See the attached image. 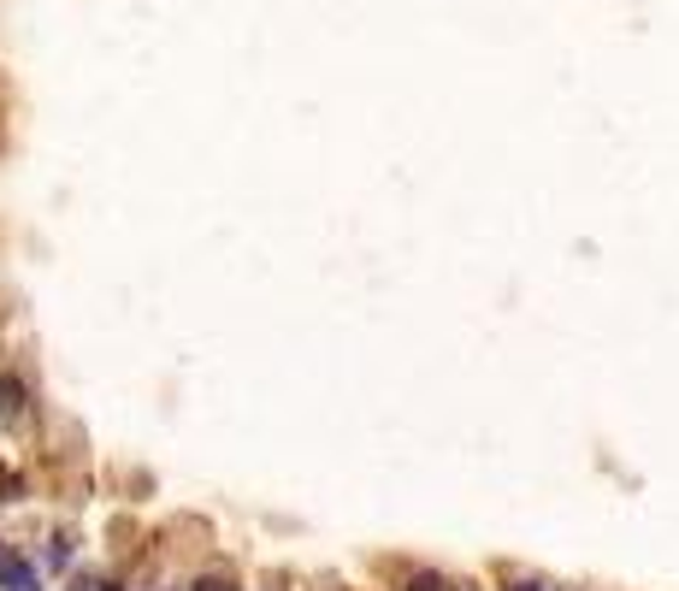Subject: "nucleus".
I'll return each instance as SVG.
<instances>
[{"mask_svg":"<svg viewBox=\"0 0 679 591\" xmlns=\"http://www.w3.org/2000/svg\"><path fill=\"white\" fill-rule=\"evenodd\" d=\"M100 591H119V586H100Z\"/></svg>","mask_w":679,"mask_h":591,"instance_id":"0eeeda50","label":"nucleus"},{"mask_svg":"<svg viewBox=\"0 0 679 591\" xmlns=\"http://www.w3.org/2000/svg\"><path fill=\"white\" fill-rule=\"evenodd\" d=\"M0 591H36V568L18 556H0Z\"/></svg>","mask_w":679,"mask_h":591,"instance_id":"f257e3e1","label":"nucleus"},{"mask_svg":"<svg viewBox=\"0 0 679 591\" xmlns=\"http://www.w3.org/2000/svg\"><path fill=\"white\" fill-rule=\"evenodd\" d=\"M47 562H54V568H66V562H71V544H66V538H54V550H47Z\"/></svg>","mask_w":679,"mask_h":591,"instance_id":"20e7f679","label":"nucleus"},{"mask_svg":"<svg viewBox=\"0 0 679 591\" xmlns=\"http://www.w3.org/2000/svg\"><path fill=\"white\" fill-rule=\"evenodd\" d=\"M508 591H544V586H538V580H514Z\"/></svg>","mask_w":679,"mask_h":591,"instance_id":"423d86ee","label":"nucleus"},{"mask_svg":"<svg viewBox=\"0 0 679 591\" xmlns=\"http://www.w3.org/2000/svg\"><path fill=\"white\" fill-rule=\"evenodd\" d=\"M408 591H444V580H437V574H413Z\"/></svg>","mask_w":679,"mask_h":591,"instance_id":"7ed1b4c3","label":"nucleus"},{"mask_svg":"<svg viewBox=\"0 0 679 591\" xmlns=\"http://www.w3.org/2000/svg\"><path fill=\"white\" fill-rule=\"evenodd\" d=\"M18 408H24V385L12 373H0V420H18Z\"/></svg>","mask_w":679,"mask_h":591,"instance_id":"f03ea898","label":"nucleus"},{"mask_svg":"<svg viewBox=\"0 0 679 591\" xmlns=\"http://www.w3.org/2000/svg\"><path fill=\"white\" fill-rule=\"evenodd\" d=\"M195 591H236V586H231V580H201Z\"/></svg>","mask_w":679,"mask_h":591,"instance_id":"39448f33","label":"nucleus"}]
</instances>
